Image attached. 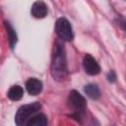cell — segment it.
I'll return each instance as SVG.
<instances>
[{
  "label": "cell",
  "instance_id": "7",
  "mask_svg": "<svg viewBox=\"0 0 126 126\" xmlns=\"http://www.w3.org/2000/svg\"><path fill=\"white\" fill-rule=\"evenodd\" d=\"M43 88L42 82L37 78H30L26 82V90L31 95H37L41 93Z\"/></svg>",
  "mask_w": 126,
  "mask_h": 126
},
{
  "label": "cell",
  "instance_id": "10",
  "mask_svg": "<svg viewBox=\"0 0 126 126\" xmlns=\"http://www.w3.org/2000/svg\"><path fill=\"white\" fill-rule=\"evenodd\" d=\"M24 95V89L19 86V85H14L12 86L8 93H7V96L9 99L13 100V101H17V100H20Z\"/></svg>",
  "mask_w": 126,
  "mask_h": 126
},
{
  "label": "cell",
  "instance_id": "9",
  "mask_svg": "<svg viewBox=\"0 0 126 126\" xmlns=\"http://www.w3.org/2000/svg\"><path fill=\"white\" fill-rule=\"evenodd\" d=\"M48 121L47 117L43 113H36L34 114L30 120L26 123L25 126H47Z\"/></svg>",
  "mask_w": 126,
  "mask_h": 126
},
{
  "label": "cell",
  "instance_id": "1",
  "mask_svg": "<svg viewBox=\"0 0 126 126\" xmlns=\"http://www.w3.org/2000/svg\"><path fill=\"white\" fill-rule=\"evenodd\" d=\"M50 73L52 78L55 81L62 82L66 79L68 75L66 51L64 47V41L56 39L53 45L51 64H50Z\"/></svg>",
  "mask_w": 126,
  "mask_h": 126
},
{
  "label": "cell",
  "instance_id": "3",
  "mask_svg": "<svg viewBox=\"0 0 126 126\" xmlns=\"http://www.w3.org/2000/svg\"><path fill=\"white\" fill-rule=\"evenodd\" d=\"M55 32L58 39L62 41H72L74 38V32L72 25L66 18H58L55 24Z\"/></svg>",
  "mask_w": 126,
  "mask_h": 126
},
{
  "label": "cell",
  "instance_id": "2",
  "mask_svg": "<svg viewBox=\"0 0 126 126\" xmlns=\"http://www.w3.org/2000/svg\"><path fill=\"white\" fill-rule=\"evenodd\" d=\"M41 108V104L38 101H34L29 104L20 106L15 114V123L17 126H25L26 123Z\"/></svg>",
  "mask_w": 126,
  "mask_h": 126
},
{
  "label": "cell",
  "instance_id": "12",
  "mask_svg": "<svg viewBox=\"0 0 126 126\" xmlns=\"http://www.w3.org/2000/svg\"><path fill=\"white\" fill-rule=\"evenodd\" d=\"M106 79H107V81L109 83H114L116 81V74H115V72L113 70L109 71L108 74L106 75Z\"/></svg>",
  "mask_w": 126,
  "mask_h": 126
},
{
  "label": "cell",
  "instance_id": "4",
  "mask_svg": "<svg viewBox=\"0 0 126 126\" xmlns=\"http://www.w3.org/2000/svg\"><path fill=\"white\" fill-rule=\"evenodd\" d=\"M67 106L72 113H83L87 106L86 98L78 91L72 90L67 98Z\"/></svg>",
  "mask_w": 126,
  "mask_h": 126
},
{
  "label": "cell",
  "instance_id": "5",
  "mask_svg": "<svg viewBox=\"0 0 126 126\" xmlns=\"http://www.w3.org/2000/svg\"><path fill=\"white\" fill-rule=\"evenodd\" d=\"M83 68L85 72L90 76H95L100 73V66L96 59L91 54H86L83 58Z\"/></svg>",
  "mask_w": 126,
  "mask_h": 126
},
{
  "label": "cell",
  "instance_id": "11",
  "mask_svg": "<svg viewBox=\"0 0 126 126\" xmlns=\"http://www.w3.org/2000/svg\"><path fill=\"white\" fill-rule=\"evenodd\" d=\"M84 92L85 94L92 99L96 100L100 97V91L97 85L95 84H88L84 87Z\"/></svg>",
  "mask_w": 126,
  "mask_h": 126
},
{
  "label": "cell",
  "instance_id": "8",
  "mask_svg": "<svg viewBox=\"0 0 126 126\" xmlns=\"http://www.w3.org/2000/svg\"><path fill=\"white\" fill-rule=\"evenodd\" d=\"M4 27H5V30H6V33H7V36H8V41H9V45L11 47V49L13 50L15 48V45L18 41V35H17V32L15 31V29L13 28V26L11 25V23L7 20L4 21Z\"/></svg>",
  "mask_w": 126,
  "mask_h": 126
},
{
  "label": "cell",
  "instance_id": "6",
  "mask_svg": "<svg viewBox=\"0 0 126 126\" xmlns=\"http://www.w3.org/2000/svg\"><path fill=\"white\" fill-rule=\"evenodd\" d=\"M31 14L33 18L43 19L48 14V7L43 1H35L32 5Z\"/></svg>",
  "mask_w": 126,
  "mask_h": 126
}]
</instances>
